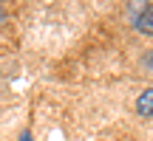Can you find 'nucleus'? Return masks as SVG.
I'll list each match as a JSON object with an SVG mask.
<instances>
[{"label": "nucleus", "mask_w": 153, "mask_h": 141, "mask_svg": "<svg viewBox=\"0 0 153 141\" xmlns=\"http://www.w3.org/2000/svg\"><path fill=\"white\" fill-rule=\"evenodd\" d=\"M3 20H6V9L0 6V23H3Z\"/></svg>", "instance_id": "39448f33"}, {"label": "nucleus", "mask_w": 153, "mask_h": 141, "mask_svg": "<svg viewBox=\"0 0 153 141\" xmlns=\"http://www.w3.org/2000/svg\"><path fill=\"white\" fill-rule=\"evenodd\" d=\"M136 113L142 119H153V87H145L136 99Z\"/></svg>", "instance_id": "f03ea898"}, {"label": "nucleus", "mask_w": 153, "mask_h": 141, "mask_svg": "<svg viewBox=\"0 0 153 141\" xmlns=\"http://www.w3.org/2000/svg\"><path fill=\"white\" fill-rule=\"evenodd\" d=\"M133 26H136L139 34L153 37V3L150 6H136V9H133Z\"/></svg>", "instance_id": "f257e3e1"}, {"label": "nucleus", "mask_w": 153, "mask_h": 141, "mask_svg": "<svg viewBox=\"0 0 153 141\" xmlns=\"http://www.w3.org/2000/svg\"><path fill=\"white\" fill-rule=\"evenodd\" d=\"M142 68H145V70H150V73H153V51H148V54L142 57Z\"/></svg>", "instance_id": "7ed1b4c3"}, {"label": "nucleus", "mask_w": 153, "mask_h": 141, "mask_svg": "<svg viewBox=\"0 0 153 141\" xmlns=\"http://www.w3.org/2000/svg\"><path fill=\"white\" fill-rule=\"evenodd\" d=\"M17 141H34V138H31V133L26 130V133H20V138H17Z\"/></svg>", "instance_id": "20e7f679"}]
</instances>
